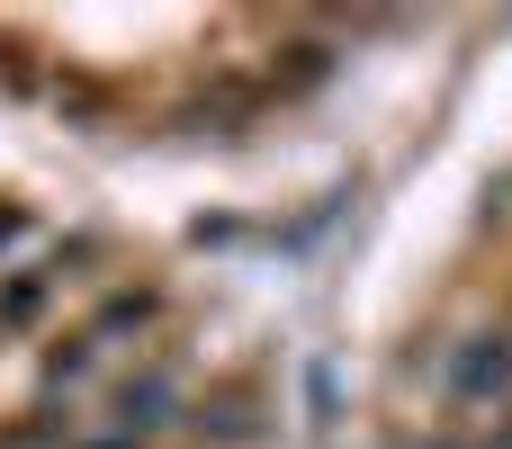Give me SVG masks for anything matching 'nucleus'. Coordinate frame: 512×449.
Segmentation results:
<instances>
[{"label":"nucleus","instance_id":"obj_1","mask_svg":"<svg viewBox=\"0 0 512 449\" xmlns=\"http://www.w3.org/2000/svg\"><path fill=\"white\" fill-rule=\"evenodd\" d=\"M450 387H459V405H486V396H504V387H512V333L477 342V351L459 360V378H450Z\"/></svg>","mask_w":512,"mask_h":449}]
</instances>
